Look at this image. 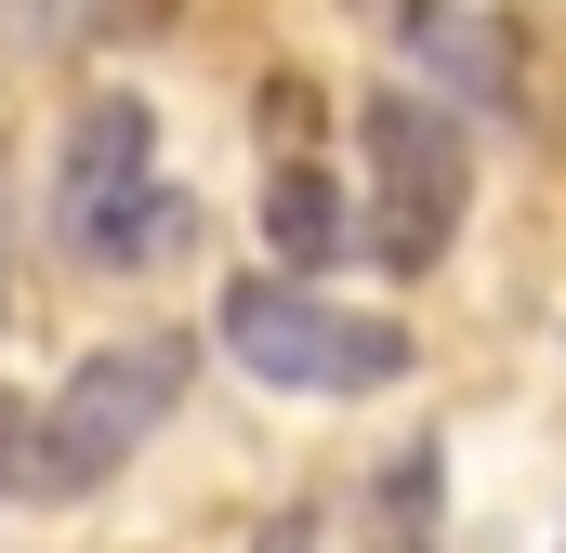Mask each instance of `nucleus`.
<instances>
[{
  "label": "nucleus",
  "instance_id": "39448f33",
  "mask_svg": "<svg viewBox=\"0 0 566 553\" xmlns=\"http://www.w3.org/2000/svg\"><path fill=\"white\" fill-rule=\"evenodd\" d=\"M264 238H277V264H303V276L343 251V185H329L316 158H290L277 185H264Z\"/></svg>",
  "mask_w": 566,
  "mask_h": 553
},
{
  "label": "nucleus",
  "instance_id": "f03ea898",
  "mask_svg": "<svg viewBox=\"0 0 566 553\" xmlns=\"http://www.w3.org/2000/svg\"><path fill=\"white\" fill-rule=\"evenodd\" d=\"M185 369H198L185 343H106V356H80V369L53 383V409L27 421V501H80V488H106L145 435L185 409Z\"/></svg>",
  "mask_w": 566,
  "mask_h": 553
},
{
  "label": "nucleus",
  "instance_id": "0eeeda50",
  "mask_svg": "<svg viewBox=\"0 0 566 553\" xmlns=\"http://www.w3.org/2000/svg\"><path fill=\"white\" fill-rule=\"evenodd\" d=\"M158 0H13L27 40H106V27H145Z\"/></svg>",
  "mask_w": 566,
  "mask_h": 553
},
{
  "label": "nucleus",
  "instance_id": "7ed1b4c3",
  "mask_svg": "<svg viewBox=\"0 0 566 553\" xmlns=\"http://www.w3.org/2000/svg\"><path fill=\"white\" fill-rule=\"evenodd\" d=\"M224 356L277 396H396L409 383V330L356 316V303H316L303 276H238L224 290Z\"/></svg>",
  "mask_w": 566,
  "mask_h": 553
},
{
  "label": "nucleus",
  "instance_id": "6e6552de",
  "mask_svg": "<svg viewBox=\"0 0 566 553\" xmlns=\"http://www.w3.org/2000/svg\"><path fill=\"white\" fill-rule=\"evenodd\" d=\"M251 553H316V514H264V528H251Z\"/></svg>",
  "mask_w": 566,
  "mask_h": 553
},
{
  "label": "nucleus",
  "instance_id": "f257e3e1",
  "mask_svg": "<svg viewBox=\"0 0 566 553\" xmlns=\"http://www.w3.org/2000/svg\"><path fill=\"white\" fill-rule=\"evenodd\" d=\"M53 238H66L80 264H158V251L198 238L185 185L158 171V119H145L133 93H93V106H80L66 171H53Z\"/></svg>",
  "mask_w": 566,
  "mask_h": 553
},
{
  "label": "nucleus",
  "instance_id": "20e7f679",
  "mask_svg": "<svg viewBox=\"0 0 566 553\" xmlns=\"http://www.w3.org/2000/svg\"><path fill=\"white\" fill-rule=\"evenodd\" d=\"M356 145H369V251L396 276L448 264V238H461V198H474V145L448 106H422L409 80H382L369 106H356Z\"/></svg>",
  "mask_w": 566,
  "mask_h": 553
},
{
  "label": "nucleus",
  "instance_id": "1a4fd4ad",
  "mask_svg": "<svg viewBox=\"0 0 566 553\" xmlns=\"http://www.w3.org/2000/svg\"><path fill=\"white\" fill-rule=\"evenodd\" d=\"M0 474H27V421L13 409H0Z\"/></svg>",
  "mask_w": 566,
  "mask_h": 553
},
{
  "label": "nucleus",
  "instance_id": "423d86ee",
  "mask_svg": "<svg viewBox=\"0 0 566 553\" xmlns=\"http://www.w3.org/2000/svg\"><path fill=\"white\" fill-rule=\"evenodd\" d=\"M409 40L448 53L461 93H514V27H488V13H409Z\"/></svg>",
  "mask_w": 566,
  "mask_h": 553
}]
</instances>
